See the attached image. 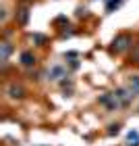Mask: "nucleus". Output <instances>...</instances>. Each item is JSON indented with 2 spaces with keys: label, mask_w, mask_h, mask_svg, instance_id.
Returning <instances> with one entry per match:
<instances>
[{
  "label": "nucleus",
  "mask_w": 139,
  "mask_h": 146,
  "mask_svg": "<svg viewBox=\"0 0 139 146\" xmlns=\"http://www.w3.org/2000/svg\"><path fill=\"white\" fill-rule=\"evenodd\" d=\"M131 46V38L129 36H118L116 40H114V44H112V52H123V50H127Z\"/></svg>",
  "instance_id": "obj_1"
},
{
  "label": "nucleus",
  "mask_w": 139,
  "mask_h": 146,
  "mask_svg": "<svg viewBox=\"0 0 139 146\" xmlns=\"http://www.w3.org/2000/svg\"><path fill=\"white\" fill-rule=\"evenodd\" d=\"M100 104H106L110 111H114L118 107V98L114 94H104V96H100Z\"/></svg>",
  "instance_id": "obj_2"
},
{
  "label": "nucleus",
  "mask_w": 139,
  "mask_h": 146,
  "mask_svg": "<svg viewBox=\"0 0 139 146\" xmlns=\"http://www.w3.org/2000/svg\"><path fill=\"white\" fill-rule=\"evenodd\" d=\"M27 19H29V9H19L17 11V21L21 23V25L27 23Z\"/></svg>",
  "instance_id": "obj_3"
},
{
  "label": "nucleus",
  "mask_w": 139,
  "mask_h": 146,
  "mask_svg": "<svg viewBox=\"0 0 139 146\" xmlns=\"http://www.w3.org/2000/svg\"><path fill=\"white\" fill-rule=\"evenodd\" d=\"M21 63L27 65V67H31V65H35V56L31 54V52H23L21 54Z\"/></svg>",
  "instance_id": "obj_4"
},
{
  "label": "nucleus",
  "mask_w": 139,
  "mask_h": 146,
  "mask_svg": "<svg viewBox=\"0 0 139 146\" xmlns=\"http://www.w3.org/2000/svg\"><path fill=\"white\" fill-rule=\"evenodd\" d=\"M9 96L10 98H21L23 96V88H19V86H10V88H9Z\"/></svg>",
  "instance_id": "obj_5"
},
{
  "label": "nucleus",
  "mask_w": 139,
  "mask_h": 146,
  "mask_svg": "<svg viewBox=\"0 0 139 146\" xmlns=\"http://www.w3.org/2000/svg\"><path fill=\"white\" fill-rule=\"evenodd\" d=\"M62 75H64V69L62 67H54L50 71V79H60Z\"/></svg>",
  "instance_id": "obj_6"
},
{
  "label": "nucleus",
  "mask_w": 139,
  "mask_h": 146,
  "mask_svg": "<svg viewBox=\"0 0 139 146\" xmlns=\"http://www.w3.org/2000/svg\"><path fill=\"white\" fill-rule=\"evenodd\" d=\"M127 140H129V142H133V144H129V146H139V134H137V131H129Z\"/></svg>",
  "instance_id": "obj_7"
},
{
  "label": "nucleus",
  "mask_w": 139,
  "mask_h": 146,
  "mask_svg": "<svg viewBox=\"0 0 139 146\" xmlns=\"http://www.w3.org/2000/svg\"><path fill=\"white\" fill-rule=\"evenodd\" d=\"M10 44L9 42H2V61H6V58H9V54H10Z\"/></svg>",
  "instance_id": "obj_8"
},
{
  "label": "nucleus",
  "mask_w": 139,
  "mask_h": 146,
  "mask_svg": "<svg viewBox=\"0 0 139 146\" xmlns=\"http://www.w3.org/2000/svg\"><path fill=\"white\" fill-rule=\"evenodd\" d=\"M131 88H133V94L139 90V77H131Z\"/></svg>",
  "instance_id": "obj_9"
},
{
  "label": "nucleus",
  "mask_w": 139,
  "mask_h": 146,
  "mask_svg": "<svg viewBox=\"0 0 139 146\" xmlns=\"http://www.w3.org/2000/svg\"><path fill=\"white\" fill-rule=\"evenodd\" d=\"M118 131H121V125H118V123H116V125H110V129H108V134L112 136V134H118Z\"/></svg>",
  "instance_id": "obj_10"
}]
</instances>
